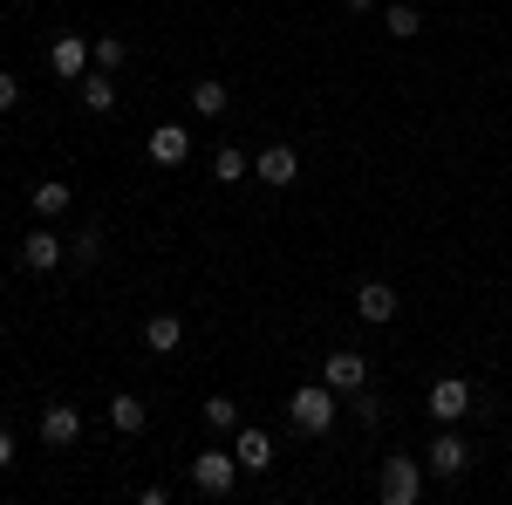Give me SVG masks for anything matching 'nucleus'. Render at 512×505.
<instances>
[{
  "mask_svg": "<svg viewBox=\"0 0 512 505\" xmlns=\"http://www.w3.org/2000/svg\"><path fill=\"white\" fill-rule=\"evenodd\" d=\"M376 499H383V505H417V499H424V465L403 458V451L383 458V471H376Z\"/></svg>",
  "mask_w": 512,
  "mask_h": 505,
  "instance_id": "f03ea898",
  "label": "nucleus"
},
{
  "mask_svg": "<svg viewBox=\"0 0 512 505\" xmlns=\"http://www.w3.org/2000/svg\"><path fill=\"white\" fill-rule=\"evenodd\" d=\"M321 383L335 389V396H355V389L369 383V362H362V349H335L328 362H321Z\"/></svg>",
  "mask_w": 512,
  "mask_h": 505,
  "instance_id": "0eeeda50",
  "label": "nucleus"
},
{
  "mask_svg": "<svg viewBox=\"0 0 512 505\" xmlns=\"http://www.w3.org/2000/svg\"><path fill=\"white\" fill-rule=\"evenodd\" d=\"M178 342H185V314H151L144 321V349L151 355H171Z\"/></svg>",
  "mask_w": 512,
  "mask_h": 505,
  "instance_id": "4468645a",
  "label": "nucleus"
},
{
  "mask_svg": "<svg viewBox=\"0 0 512 505\" xmlns=\"http://www.w3.org/2000/svg\"><path fill=\"white\" fill-rule=\"evenodd\" d=\"M369 7H376V0H349V14H369Z\"/></svg>",
  "mask_w": 512,
  "mask_h": 505,
  "instance_id": "bb28decb",
  "label": "nucleus"
},
{
  "mask_svg": "<svg viewBox=\"0 0 512 505\" xmlns=\"http://www.w3.org/2000/svg\"><path fill=\"white\" fill-rule=\"evenodd\" d=\"M233 458H239V471H267V465H274V437H267L260 424H246V430H239V444H233Z\"/></svg>",
  "mask_w": 512,
  "mask_h": 505,
  "instance_id": "ddd939ff",
  "label": "nucleus"
},
{
  "mask_svg": "<svg viewBox=\"0 0 512 505\" xmlns=\"http://www.w3.org/2000/svg\"><path fill=\"white\" fill-rule=\"evenodd\" d=\"M424 458H431L437 478H465V471H472V444L458 437V424H444V430L431 437V451H424Z\"/></svg>",
  "mask_w": 512,
  "mask_h": 505,
  "instance_id": "39448f33",
  "label": "nucleus"
},
{
  "mask_svg": "<svg viewBox=\"0 0 512 505\" xmlns=\"http://www.w3.org/2000/svg\"><path fill=\"white\" fill-rule=\"evenodd\" d=\"M253 171H260V185H294L301 178V157H294V144H267V151L253 157Z\"/></svg>",
  "mask_w": 512,
  "mask_h": 505,
  "instance_id": "9b49d317",
  "label": "nucleus"
},
{
  "mask_svg": "<svg viewBox=\"0 0 512 505\" xmlns=\"http://www.w3.org/2000/svg\"><path fill=\"white\" fill-rule=\"evenodd\" d=\"M123 62H130V41H123V35L96 41V69H123Z\"/></svg>",
  "mask_w": 512,
  "mask_h": 505,
  "instance_id": "4be33fe9",
  "label": "nucleus"
},
{
  "mask_svg": "<svg viewBox=\"0 0 512 505\" xmlns=\"http://www.w3.org/2000/svg\"><path fill=\"white\" fill-rule=\"evenodd\" d=\"M69 253H76V267H89V260L103 253V233H76V246H69Z\"/></svg>",
  "mask_w": 512,
  "mask_h": 505,
  "instance_id": "b1692460",
  "label": "nucleus"
},
{
  "mask_svg": "<svg viewBox=\"0 0 512 505\" xmlns=\"http://www.w3.org/2000/svg\"><path fill=\"white\" fill-rule=\"evenodd\" d=\"M144 151H151V164H164V171H178V164L192 157V130H185V123H158Z\"/></svg>",
  "mask_w": 512,
  "mask_h": 505,
  "instance_id": "9d476101",
  "label": "nucleus"
},
{
  "mask_svg": "<svg viewBox=\"0 0 512 505\" xmlns=\"http://www.w3.org/2000/svg\"><path fill=\"white\" fill-rule=\"evenodd\" d=\"M69 260V246H62V233H48V226H35V233H21V267L28 273H55Z\"/></svg>",
  "mask_w": 512,
  "mask_h": 505,
  "instance_id": "6e6552de",
  "label": "nucleus"
},
{
  "mask_svg": "<svg viewBox=\"0 0 512 505\" xmlns=\"http://www.w3.org/2000/svg\"><path fill=\"white\" fill-rule=\"evenodd\" d=\"M226 103H233V96H226V82H219V76H198L192 82V110H198V117H226Z\"/></svg>",
  "mask_w": 512,
  "mask_h": 505,
  "instance_id": "f3484780",
  "label": "nucleus"
},
{
  "mask_svg": "<svg viewBox=\"0 0 512 505\" xmlns=\"http://www.w3.org/2000/svg\"><path fill=\"white\" fill-rule=\"evenodd\" d=\"M335 410H342V396L328 383H294V396H287V424L301 430V437H328Z\"/></svg>",
  "mask_w": 512,
  "mask_h": 505,
  "instance_id": "f257e3e1",
  "label": "nucleus"
},
{
  "mask_svg": "<svg viewBox=\"0 0 512 505\" xmlns=\"http://www.w3.org/2000/svg\"><path fill=\"white\" fill-rule=\"evenodd\" d=\"M424 410H431L437 424H465V417H472V383H465V376H437L431 396H424Z\"/></svg>",
  "mask_w": 512,
  "mask_h": 505,
  "instance_id": "20e7f679",
  "label": "nucleus"
},
{
  "mask_svg": "<svg viewBox=\"0 0 512 505\" xmlns=\"http://www.w3.org/2000/svg\"><path fill=\"white\" fill-rule=\"evenodd\" d=\"M349 403H355V417H362V424H376V417H383V396H376V389H369V383L355 389Z\"/></svg>",
  "mask_w": 512,
  "mask_h": 505,
  "instance_id": "5701e85b",
  "label": "nucleus"
},
{
  "mask_svg": "<svg viewBox=\"0 0 512 505\" xmlns=\"http://www.w3.org/2000/svg\"><path fill=\"white\" fill-rule=\"evenodd\" d=\"M14 103H21V76H7V69H0V110H14Z\"/></svg>",
  "mask_w": 512,
  "mask_h": 505,
  "instance_id": "393cba45",
  "label": "nucleus"
},
{
  "mask_svg": "<svg viewBox=\"0 0 512 505\" xmlns=\"http://www.w3.org/2000/svg\"><path fill=\"white\" fill-rule=\"evenodd\" d=\"M41 444H48V451L82 444V410L76 403H48V410H41Z\"/></svg>",
  "mask_w": 512,
  "mask_h": 505,
  "instance_id": "1a4fd4ad",
  "label": "nucleus"
},
{
  "mask_svg": "<svg viewBox=\"0 0 512 505\" xmlns=\"http://www.w3.org/2000/svg\"><path fill=\"white\" fill-rule=\"evenodd\" d=\"M383 28H390V41H410V35H424V14L410 0H396V7H383Z\"/></svg>",
  "mask_w": 512,
  "mask_h": 505,
  "instance_id": "6ab92c4d",
  "label": "nucleus"
},
{
  "mask_svg": "<svg viewBox=\"0 0 512 505\" xmlns=\"http://www.w3.org/2000/svg\"><path fill=\"white\" fill-rule=\"evenodd\" d=\"M89 62H96V41H82V35H55V41H48V69H55V76L82 82V76H89Z\"/></svg>",
  "mask_w": 512,
  "mask_h": 505,
  "instance_id": "423d86ee",
  "label": "nucleus"
},
{
  "mask_svg": "<svg viewBox=\"0 0 512 505\" xmlns=\"http://www.w3.org/2000/svg\"><path fill=\"white\" fill-rule=\"evenodd\" d=\"M7 465H14V430L0 424V471H7Z\"/></svg>",
  "mask_w": 512,
  "mask_h": 505,
  "instance_id": "a878e982",
  "label": "nucleus"
},
{
  "mask_svg": "<svg viewBox=\"0 0 512 505\" xmlns=\"http://www.w3.org/2000/svg\"><path fill=\"white\" fill-rule=\"evenodd\" d=\"M205 424L212 430H239V403L233 396H205Z\"/></svg>",
  "mask_w": 512,
  "mask_h": 505,
  "instance_id": "412c9836",
  "label": "nucleus"
},
{
  "mask_svg": "<svg viewBox=\"0 0 512 505\" xmlns=\"http://www.w3.org/2000/svg\"><path fill=\"white\" fill-rule=\"evenodd\" d=\"M110 424H117V437H137V430L151 424V410H144V403L123 389V396H110Z\"/></svg>",
  "mask_w": 512,
  "mask_h": 505,
  "instance_id": "2eb2a0df",
  "label": "nucleus"
},
{
  "mask_svg": "<svg viewBox=\"0 0 512 505\" xmlns=\"http://www.w3.org/2000/svg\"><path fill=\"white\" fill-rule=\"evenodd\" d=\"M396 308H403V301H396L390 280H362V287H355V314H362V321H396Z\"/></svg>",
  "mask_w": 512,
  "mask_h": 505,
  "instance_id": "f8f14e48",
  "label": "nucleus"
},
{
  "mask_svg": "<svg viewBox=\"0 0 512 505\" xmlns=\"http://www.w3.org/2000/svg\"><path fill=\"white\" fill-rule=\"evenodd\" d=\"M192 485L205 492V499H226V492L239 485V458L233 451H198L192 458Z\"/></svg>",
  "mask_w": 512,
  "mask_h": 505,
  "instance_id": "7ed1b4c3",
  "label": "nucleus"
},
{
  "mask_svg": "<svg viewBox=\"0 0 512 505\" xmlns=\"http://www.w3.org/2000/svg\"><path fill=\"white\" fill-rule=\"evenodd\" d=\"M246 171H253V164H246V151H239V144H226V151L212 157V178H219V185H239Z\"/></svg>",
  "mask_w": 512,
  "mask_h": 505,
  "instance_id": "aec40b11",
  "label": "nucleus"
},
{
  "mask_svg": "<svg viewBox=\"0 0 512 505\" xmlns=\"http://www.w3.org/2000/svg\"><path fill=\"white\" fill-rule=\"evenodd\" d=\"M82 110H96V117L117 110V82H110V69H103V76H82Z\"/></svg>",
  "mask_w": 512,
  "mask_h": 505,
  "instance_id": "a211bd4d",
  "label": "nucleus"
},
{
  "mask_svg": "<svg viewBox=\"0 0 512 505\" xmlns=\"http://www.w3.org/2000/svg\"><path fill=\"white\" fill-rule=\"evenodd\" d=\"M28 205H35L41 219H62V212L76 205V192H69V185H55V178H41L35 192H28Z\"/></svg>",
  "mask_w": 512,
  "mask_h": 505,
  "instance_id": "dca6fc26",
  "label": "nucleus"
}]
</instances>
